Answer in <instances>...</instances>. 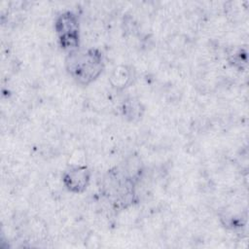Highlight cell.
Returning a JSON list of instances; mask_svg holds the SVG:
<instances>
[{
    "mask_svg": "<svg viewBox=\"0 0 249 249\" xmlns=\"http://www.w3.org/2000/svg\"><path fill=\"white\" fill-rule=\"evenodd\" d=\"M64 65L68 75L77 84L89 86L102 74L105 62L99 49L79 48L67 53Z\"/></svg>",
    "mask_w": 249,
    "mask_h": 249,
    "instance_id": "6da1fadb",
    "label": "cell"
},
{
    "mask_svg": "<svg viewBox=\"0 0 249 249\" xmlns=\"http://www.w3.org/2000/svg\"><path fill=\"white\" fill-rule=\"evenodd\" d=\"M54 31L59 47L70 53L80 47V22L72 11L59 13L54 19Z\"/></svg>",
    "mask_w": 249,
    "mask_h": 249,
    "instance_id": "7a4b0ae2",
    "label": "cell"
},
{
    "mask_svg": "<svg viewBox=\"0 0 249 249\" xmlns=\"http://www.w3.org/2000/svg\"><path fill=\"white\" fill-rule=\"evenodd\" d=\"M91 172L87 165L69 166L62 174L64 187L73 194L84 193L90 183Z\"/></svg>",
    "mask_w": 249,
    "mask_h": 249,
    "instance_id": "3957f363",
    "label": "cell"
},
{
    "mask_svg": "<svg viewBox=\"0 0 249 249\" xmlns=\"http://www.w3.org/2000/svg\"><path fill=\"white\" fill-rule=\"evenodd\" d=\"M131 78V70L126 66L116 67L111 75V84L116 89H124L130 83Z\"/></svg>",
    "mask_w": 249,
    "mask_h": 249,
    "instance_id": "277c9868",
    "label": "cell"
},
{
    "mask_svg": "<svg viewBox=\"0 0 249 249\" xmlns=\"http://www.w3.org/2000/svg\"><path fill=\"white\" fill-rule=\"evenodd\" d=\"M143 111H144V108L142 107V104L139 101H134L133 99L127 100L124 104V108H123L124 115L126 118H130V120H134L136 118L138 119L139 117H141Z\"/></svg>",
    "mask_w": 249,
    "mask_h": 249,
    "instance_id": "5b68a950",
    "label": "cell"
}]
</instances>
